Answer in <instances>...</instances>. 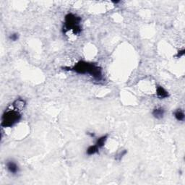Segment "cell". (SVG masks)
Here are the masks:
<instances>
[{
    "mask_svg": "<svg viewBox=\"0 0 185 185\" xmlns=\"http://www.w3.org/2000/svg\"><path fill=\"white\" fill-rule=\"evenodd\" d=\"M81 20V17L75 14H67L64 17V22L62 27L63 34H66L69 31H72L74 35H80L82 32V27L80 26Z\"/></svg>",
    "mask_w": 185,
    "mask_h": 185,
    "instance_id": "2",
    "label": "cell"
},
{
    "mask_svg": "<svg viewBox=\"0 0 185 185\" xmlns=\"http://www.w3.org/2000/svg\"><path fill=\"white\" fill-rule=\"evenodd\" d=\"M64 70H70L80 74H88L95 80L101 81L103 80L102 68L94 63H90L85 61H79L73 67H63Z\"/></svg>",
    "mask_w": 185,
    "mask_h": 185,
    "instance_id": "1",
    "label": "cell"
},
{
    "mask_svg": "<svg viewBox=\"0 0 185 185\" xmlns=\"http://www.w3.org/2000/svg\"><path fill=\"white\" fill-rule=\"evenodd\" d=\"M87 134L90 137H95V134H94V133H92V132H88Z\"/></svg>",
    "mask_w": 185,
    "mask_h": 185,
    "instance_id": "14",
    "label": "cell"
},
{
    "mask_svg": "<svg viewBox=\"0 0 185 185\" xmlns=\"http://www.w3.org/2000/svg\"><path fill=\"white\" fill-rule=\"evenodd\" d=\"M108 137H109V135H103V136L100 137L99 138L96 140V144H95V145H96L99 149L104 147L106 142H107L108 140Z\"/></svg>",
    "mask_w": 185,
    "mask_h": 185,
    "instance_id": "8",
    "label": "cell"
},
{
    "mask_svg": "<svg viewBox=\"0 0 185 185\" xmlns=\"http://www.w3.org/2000/svg\"><path fill=\"white\" fill-rule=\"evenodd\" d=\"M173 116H174L177 121H182L184 120V113L183 110H182L181 109H178L176 110L174 113H173Z\"/></svg>",
    "mask_w": 185,
    "mask_h": 185,
    "instance_id": "9",
    "label": "cell"
},
{
    "mask_svg": "<svg viewBox=\"0 0 185 185\" xmlns=\"http://www.w3.org/2000/svg\"><path fill=\"white\" fill-rule=\"evenodd\" d=\"M22 119V115L19 111L13 109L4 111L2 116L1 126L4 128L12 127Z\"/></svg>",
    "mask_w": 185,
    "mask_h": 185,
    "instance_id": "3",
    "label": "cell"
},
{
    "mask_svg": "<svg viewBox=\"0 0 185 185\" xmlns=\"http://www.w3.org/2000/svg\"><path fill=\"white\" fill-rule=\"evenodd\" d=\"M156 95L157 97L159 99H165L169 97V94L168 91L162 87L161 85H157L156 87Z\"/></svg>",
    "mask_w": 185,
    "mask_h": 185,
    "instance_id": "6",
    "label": "cell"
},
{
    "mask_svg": "<svg viewBox=\"0 0 185 185\" xmlns=\"http://www.w3.org/2000/svg\"><path fill=\"white\" fill-rule=\"evenodd\" d=\"M164 114H165V110H164L163 107L155 108L152 111V115L153 117L157 119H163Z\"/></svg>",
    "mask_w": 185,
    "mask_h": 185,
    "instance_id": "7",
    "label": "cell"
},
{
    "mask_svg": "<svg viewBox=\"0 0 185 185\" xmlns=\"http://www.w3.org/2000/svg\"><path fill=\"white\" fill-rule=\"evenodd\" d=\"M6 167L9 172L13 175L17 174L20 171L18 165H17L16 162L12 161V160H10V161L6 162Z\"/></svg>",
    "mask_w": 185,
    "mask_h": 185,
    "instance_id": "4",
    "label": "cell"
},
{
    "mask_svg": "<svg viewBox=\"0 0 185 185\" xmlns=\"http://www.w3.org/2000/svg\"><path fill=\"white\" fill-rule=\"evenodd\" d=\"M99 153V148L96 145H90L86 150V154L88 155H93Z\"/></svg>",
    "mask_w": 185,
    "mask_h": 185,
    "instance_id": "10",
    "label": "cell"
},
{
    "mask_svg": "<svg viewBox=\"0 0 185 185\" xmlns=\"http://www.w3.org/2000/svg\"><path fill=\"white\" fill-rule=\"evenodd\" d=\"M127 153V150H122L121 151H119L115 155V160L116 161H120L121 159H122V158L125 156V155Z\"/></svg>",
    "mask_w": 185,
    "mask_h": 185,
    "instance_id": "11",
    "label": "cell"
},
{
    "mask_svg": "<svg viewBox=\"0 0 185 185\" xmlns=\"http://www.w3.org/2000/svg\"><path fill=\"white\" fill-rule=\"evenodd\" d=\"M12 107L13 109L17 110V111H22L26 107V101L21 98H18L12 103Z\"/></svg>",
    "mask_w": 185,
    "mask_h": 185,
    "instance_id": "5",
    "label": "cell"
},
{
    "mask_svg": "<svg viewBox=\"0 0 185 185\" xmlns=\"http://www.w3.org/2000/svg\"><path fill=\"white\" fill-rule=\"evenodd\" d=\"M9 38H10V40H12V41H16V40L19 39V34L17 33H13L12 34L10 35Z\"/></svg>",
    "mask_w": 185,
    "mask_h": 185,
    "instance_id": "12",
    "label": "cell"
},
{
    "mask_svg": "<svg viewBox=\"0 0 185 185\" xmlns=\"http://www.w3.org/2000/svg\"><path fill=\"white\" fill-rule=\"evenodd\" d=\"M184 49H182V50H180L177 52V55H176V56H177V58H180L182 57V56H183L184 55Z\"/></svg>",
    "mask_w": 185,
    "mask_h": 185,
    "instance_id": "13",
    "label": "cell"
}]
</instances>
